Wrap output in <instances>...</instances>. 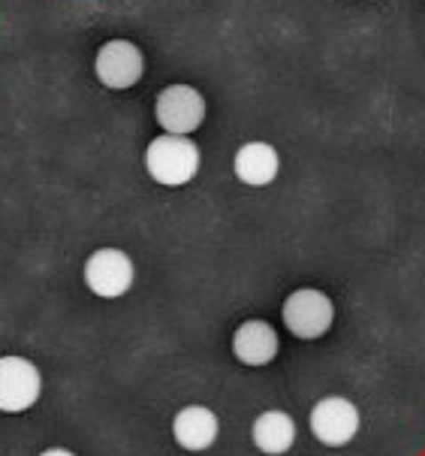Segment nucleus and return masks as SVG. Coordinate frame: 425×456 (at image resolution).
Instances as JSON below:
<instances>
[{"label": "nucleus", "mask_w": 425, "mask_h": 456, "mask_svg": "<svg viewBox=\"0 0 425 456\" xmlns=\"http://www.w3.org/2000/svg\"><path fill=\"white\" fill-rule=\"evenodd\" d=\"M236 179L251 184V188H262V184H272L277 169H281V158L269 142H247L236 151L233 158Z\"/></svg>", "instance_id": "9d476101"}, {"label": "nucleus", "mask_w": 425, "mask_h": 456, "mask_svg": "<svg viewBox=\"0 0 425 456\" xmlns=\"http://www.w3.org/2000/svg\"><path fill=\"white\" fill-rule=\"evenodd\" d=\"M94 73L112 91L133 88L145 73V55L130 40H109L106 45H100L94 58Z\"/></svg>", "instance_id": "423d86ee"}, {"label": "nucleus", "mask_w": 425, "mask_h": 456, "mask_svg": "<svg viewBox=\"0 0 425 456\" xmlns=\"http://www.w3.org/2000/svg\"><path fill=\"white\" fill-rule=\"evenodd\" d=\"M233 354L245 366H266L277 354V332L266 321H245L233 332Z\"/></svg>", "instance_id": "1a4fd4ad"}, {"label": "nucleus", "mask_w": 425, "mask_h": 456, "mask_svg": "<svg viewBox=\"0 0 425 456\" xmlns=\"http://www.w3.org/2000/svg\"><path fill=\"white\" fill-rule=\"evenodd\" d=\"M145 169L157 184L181 188L199 173V149L193 139L179 134H160L145 149Z\"/></svg>", "instance_id": "f257e3e1"}, {"label": "nucleus", "mask_w": 425, "mask_h": 456, "mask_svg": "<svg viewBox=\"0 0 425 456\" xmlns=\"http://www.w3.org/2000/svg\"><path fill=\"white\" fill-rule=\"evenodd\" d=\"M84 284L100 299H118L133 288V260L121 248H100L84 260Z\"/></svg>", "instance_id": "7ed1b4c3"}, {"label": "nucleus", "mask_w": 425, "mask_h": 456, "mask_svg": "<svg viewBox=\"0 0 425 456\" xmlns=\"http://www.w3.org/2000/svg\"><path fill=\"white\" fill-rule=\"evenodd\" d=\"M43 393V375L25 357H0V411L21 414L36 405Z\"/></svg>", "instance_id": "39448f33"}, {"label": "nucleus", "mask_w": 425, "mask_h": 456, "mask_svg": "<svg viewBox=\"0 0 425 456\" xmlns=\"http://www.w3.org/2000/svg\"><path fill=\"white\" fill-rule=\"evenodd\" d=\"M154 115H157V125L164 127V134L190 136L205 121V100L190 85H169L157 94Z\"/></svg>", "instance_id": "20e7f679"}, {"label": "nucleus", "mask_w": 425, "mask_h": 456, "mask_svg": "<svg viewBox=\"0 0 425 456\" xmlns=\"http://www.w3.org/2000/svg\"><path fill=\"white\" fill-rule=\"evenodd\" d=\"M40 456H76V453L67 451V447H49V451H43Z\"/></svg>", "instance_id": "f8f14e48"}, {"label": "nucleus", "mask_w": 425, "mask_h": 456, "mask_svg": "<svg viewBox=\"0 0 425 456\" xmlns=\"http://www.w3.org/2000/svg\"><path fill=\"white\" fill-rule=\"evenodd\" d=\"M311 432L320 444L326 447H344L357 438L359 432V411L350 399L344 396H326L314 405L311 411Z\"/></svg>", "instance_id": "0eeeda50"}, {"label": "nucleus", "mask_w": 425, "mask_h": 456, "mask_svg": "<svg viewBox=\"0 0 425 456\" xmlns=\"http://www.w3.org/2000/svg\"><path fill=\"white\" fill-rule=\"evenodd\" d=\"M253 444L269 456H281L287 453L293 442H296V423L287 411H262L253 420Z\"/></svg>", "instance_id": "9b49d317"}, {"label": "nucleus", "mask_w": 425, "mask_h": 456, "mask_svg": "<svg viewBox=\"0 0 425 456\" xmlns=\"http://www.w3.org/2000/svg\"><path fill=\"white\" fill-rule=\"evenodd\" d=\"M284 323L296 338H305V342H314L320 338L323 332L332 327L335 321V305L323 290L314 288H302V290H293L287 299H284Z\"/></svg>", "instance_id": "f03ea898"}, {"label": "nucleus", "mask_w": 425, "mask_h": 456, "mask_svg": "<svg viewBox=\"0 0 425 456\" xmlns=\"http://www.w3.org/2000/svg\"><path fill=\"white\" fill-rule=\"evenodd\" d=\"M218 414L205 405H188L175 414L172 420V436L184 451H208L214 442H218Z\"/></svg>", "instance_id": "6e6552de"}]
</instances>
